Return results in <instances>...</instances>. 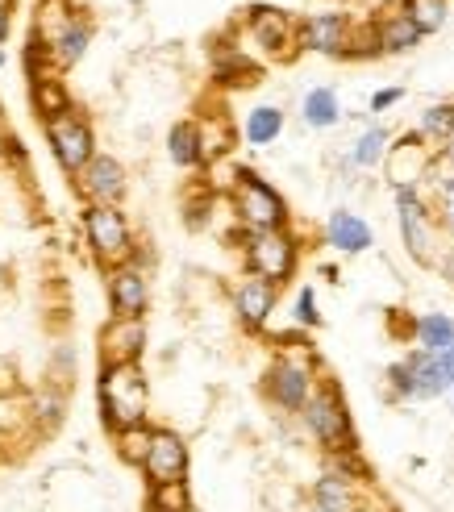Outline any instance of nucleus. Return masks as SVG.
<instances>
[{
  "label": "nucleus",
  "mask_w": 454,
  "mask_h": 512,
  "mask_svg": "<svg viewBox=\"0 0 454 512\" xmlns=\"http://www.w3.org/2000/svg\"><path fill=\"white\" fill-rule=\"evenodd\" d=\"M75 192H80L88 204H121L125 192H130V175H125V167L113 159V155H100L75 175Z\"/></svg>",
  "instance_id": "nucleus-15"
},
{
  "label": "nucleus",
  "mask_w": 454,
  "mask_h": 512,
  "mask_svg": "<svg viewBox=\"0 0 454 512\" xmlns=\"http://www.w3.org/2000/svg\"><path fill=\"white\" fill-rule=\"evenodd\" d=\"M30 96H34V109L42 113V121H55V117H63V113L75 109L71 105V92H67V84L59 80V75H42V80H34L30 84Z\"/></svg>",
  "instance_id": "nucleus-28"
},
{
  "label": "nucleus",
  "mask_w": 454,
  "mask_h": 512,
  "mask_svg": "<svg viewBox=\"0 0 454 512\" xmlns=\"http://www.w3.org/2000/svg\"><path fill=\"white\" fill-rule=\"evenodd\" d=\"M242 263L250 275L271 279L275 288H284L296 279L300 267V238L288 229H263V234H242Z\"/></svg>",
  "instance_id": "nucleus-7"
},
{
  "label": "nucleus",
  "mask_w": 454,
  "mask_h": 512,
  "mask_svg": "<svg viewBox=\"0 0 454 512\" xmlns=\"http://www.w3.org/2000/svg\"><path fill=\"white\" fill-rule=\"evenodd\" d=\"M313 508L317 512H367V483L338 471H321L313 479Z\"/></svg>",
  "instance_id": "nucleus-18"
},
{
  "label": "nucleus",
  "mask_w": 454,
  "mask_h": 512,
  "mask_svg": "<svg viewBox=\"0 0 454 512\" xmlns=\"http://www.w3.org/2000/svg\"><path fill=\"white\" fill-rule=\"evenodd\" d=\"M300 121L309 125V130H334L342 121V100L334 88H309L305 100H300Z\"/></svg>",
  "instance_id": "nucleus-25"
},
{
  "label": "nucleus",
  "mask_w": 454,
  "mask_h": 512,
  "mask_svg": "<svg viewBox=\"0 0 454 512\" xmlns=\"http://www.w3.org/2000/svg\"><path fill=\"white\" fill-rule=\"evenodd\" d=\"M80 225H84V242L92 250V259L105 271L138 259L134 229H130V217L121 213V204H84Z\"/></svg>",
  "instance_id": "nucleus-6"
},
{
  "label": "nucleus",
  "mask_w": 454,
  "mask_h": 512,
  "mask_svg": "<svg viewBox=\"0 0 454 512\" xmlns=\"http://www.w3.org/2000/svg\"><path fill=\"white\" fill-rule=\"evenodd\" d=\"M230 209L234 221L242 225V234H263V229H288L292 213L280 188H271L255 167H234L230 179Z\"/></svg>",
  "instance_id": "nucleus-4"
},
{
  "label": "nucleus",
  "mask_w": 454,
  "mask_h": 512,
  "mask_svg": "<svg viewBox=\"0 0 454 512\" xmlns=\"http://www.w3.org/2000/svg\"><path fill=\"white\" fill-rule=\"evenodd\" d=\"M350 38H355V21L346 13H309L305 21H296V46L313 50V55L346 59Z\"/></svg>",
  "instance_id": "nucleus-13"
},
{
  "label": "nucleus",
  "mask_w": 454,
  "mask_h": 512,
  "mask_svg": "<svg viewBox=\"0 0 454 512\" xmlns=\"http://www.w3.org/2000/svg\"><path fill=\"white\" fill-rule=\"evenodd\" d=\"M400 100H405V88H380L371 96V113H388L400 105Z\"/></svg>",
  "instance_id": "nucleus-35"
},
{
  "label": "nucleus",
  "mask_w": 454,
  "mask_h": 512,
  "mask_svg": "<svg viewBox=\"0 0 454 512\" xmlns=\"http://www.w3.org/2000/svg\"><path fill=\"white\" fill-rule=\"evenodd\" d=\"M150 438H155V425H134V429L113 433V446L121 454V463L142 467L146 463V450H150Z\"/></svg>",
  "instance_id": "nucleus-32"
},
{
  "label": "nucleus",
  "mask_w": 454,
  "mask_h": 512,
  "mask_svg": "<svg viewBox=\"0 0 454 512\" xmlns=\"http://www.w3.org/2000/svg\"><path fill=\"white\" fill-rule=\"evenodd\" d=\"M5 63H9V59H5V50H0V67H5Z\"/></svg>",
  "instance_id": "nucleus-44"
},
{
  "label": "nucleus",
  "mask_w": 454,
  "mask_h": 512,
  "mask_svg": "<svg viewBox=\"0 0 454 512\" xmlns=\"http://www.w3.org/2000/svg\"><path fill=\"white\" fill-rule=\"evenodd\" d=\"M46 125V146H50V155L59 159V167L67 175H80L100 150H96V130H92V121L80 113V109H71L55 121H42Z\"/></svg>",
  "instance_id": "nucleus-9"
},
{
  "label": "nucleus",
  "mask_w": 454,
  "mask_h": 512,
  "mask_svg": "<svg viewBox=\"0 0 454 512\" xmlns=\"http://www.w3.org/2000/svg\"><path fill=\"white\" fill-rule=\"evenodd\" d=\"M105 292H109V317H146L150 304V279L146 271L134 263L105 271Z\"/></svg>",
  "instance_id": "nucleus-16"
},
{
  "label": "nucleus",
  "mask_w": 454,
  "mask_h": 512,
  "mask_svg": "<svg viewBox=\"0 0 454 512\" xmlns=\"http://www.w3.org/2000/svg\"><path fill=\"white\" fill-rule=\"evenodd\" d=\"M188 467H192L188 442L175 429L155 425V438H150L146 463L138 467L142 479H146V488H150V483H188Z\"/></svg>",
  "instance_id": "nucleus-11"
},
{
  "label": "nucleus",
  "mask_w": 454,
  "mask_h": 512,
  "mask_svg": "<svg viewBox=\"0 0 454 512\" xmlns=\"http://www.w3.org/2000/svg\"><path fill=\"white\" fill-rule=\"evenodd\" d=\"M167 159L180 171H196L205 167V142H200V121L184 117L167 130Z\"/></svg>",
  "instance_id": "nucleus-21"
},
{
  "label": "nucleus",
  "mask_w": 454,
  "mask_h": 512,
  "mask_svg": "<svg viewBox=\"0 0 454 512\" xmlns=\"http://www.w3.org/2000/svg\"><path fill=\"white\" fill-rule=\"evenodd\" d=\"M438 225H442V234H446V238H454V196H442Z\"/></svg>",
  "instance_id": "nucleus-37"
},
{
  "label": "nucleus",
  "mask_w": 454,
  "mask_h": 512,
  "mask_svg": "<svg viewBox=\"0 0 454 512\" xmlns=\"http://www.w3.org/2000/svg\"><path fill=\"white\" fill-rule=\"evenodd\" d=\"M34 408H42V417H46V421H59L63 400H59V396H38V400H34Z\"/></svg>",
  "instance_id": "nucleus-39"
},
{
  "label": "nucleus",
  "mask_w": 454,
  "mask_h": 512,
  "mask_svg": "<svg viewBox=\"0 0 454 512\" xmlns=\"http://www.w3.org/2000/svg\"><path fill=\"white\" fill-rule=\"evenodd\" d=\"M200 142H205V167L217 163L230 155V146H234V130H230V121H225L221 113L217 117H205L200 121Z\"/></svg>",
  "instance_id": "nucleus-31"
},
{
  "label": "nucleus",
  "mask_w": 454,
  "mask_h": 512,
  "mask_svg": "<svg viewBox=\"0 0 454 512\" xmlns=\"http://www.w3.org/2000/svg\"><path fill=\"white\" fill-rule=\"evenodd\" d=\"M392 200H396V229H400V242H405V254L417 263V267H434L442 263V225L430 209V200L421 196V188H392Z\"/></svg>",
  "instance_id": "nucleus-5"
},
{
  "label": "nucleus",
  "mask_w": 454,
  "mask_h": 512,
  "mask_svg": "<svg viewBox=\"0 0 454 512\" xmlns=\"http://www.w3.org/2000/svg\"><path fill=\"white\" fill-rule=\"evenodd\" d=\"M434 163H438V150L425 142L417 130H409V134L392 138L384 175H388L392 188H421V184H430Z\"/></svg>",
  "instance_id": "nucleus-10"
},
{
  "label": "nucleus",
  "mask_w": 454,
  "mask_h": 512,
  "mask_svg": "<svg viewBox=\"0 0 454 512\" xmlns=\"http://www.w3.org/2000/svg\"><path fill=\"white\" fill-rule=\"evenodd\" d=\"M246 21H250V34H255V42L263 50H271V55H288V46H296V21H288V13L255 5Z\"/></svg>",
  "instance_id": "nucleus-20"
},
{
  "label": "nucleus",
  "mask_w": 454,
  "mask_h": 512,
  "mask_svg": "<svg viewBox=\"0 0 454 512\" xmlns=\"http://www.w3.org/2000/svg\"><path fill=\"white\" fill-rule=\"evenodd\" d=\"M38 34V30H34ZM92 34H96V25L80 13H67L55 30H46L38 34V42L46 46V55L55 59V67H75L84 55H88V46H92Z\"/></svg>",
  "instance_id": "nucleus-17"
},
{
  "label": "nucleus",
  "mask_w": 454,
  "mask_h": 512,
  "mask_svg": "<svg viewBox=\"0 0 454 512\" xmlns=\"http://www.w3.org/2000/svg\"><path fill=\"white\" fill-rule=\"evenodd\" d=\"M413 130L430 142L434 150H442L454 138V100H434V105H425Z\"/></svg>",
  "instance_id": "nucleus-26"
},
{
  "label": "nucleus",
  "mask_w": 454,
  "mask_h": 512,
  "mask_svg": "<svg viewBox=\"0 0 454 512\" xmlns=\"http://www.w3.org/2000/svg\"><path fill=\"white\" fill-rule=\"evenodd\" d=\"M292 321H296V329H317V325H321L317 288H313V284H305V288L296 292V300H292Z\"/></svg>",
  "instance_id": "nucleus-34"
},
{
  "label": "nucleus",
  "mask_w": 454,
  "mask_h": 512,
  "mask_svg": "<svg viewBox=\"0 0 454 512\" xmlns=\"http://www.w3.org/2000/svg\"><path fill=\"white\" fill-rule=\"evenodd\" d=\"M142 512H192V492L188 483H150Z\"/></svg>",
  "instance_id": "nucleus-30"
},
{
  "label": "nucleus",
  "mask_w": 454,
  "mask_h": 512,
  "mask_svg": "<svg viewBox=\"0 0 454 512\" xmlns=\"http://www.w3.org/2000/svg\"><path fill=\"white\" fill-rule=\"evenodd\" d=\"M413 342H417V350L442 354L446 346H454V317L450 313H421L413 321Z\"/></svg>",
  "instance_id": "nucleus-27"
},
{
  "label": "nucleus",
  "mask_w": 454,
  "mask_h": 512,
  "mask_svg": "<svg viewBox=\"0 0 454 512\" xmlns=\"http://www.w3.org/2000/svg\"><path fill=\"white\" fill-rule=\"evenodd\" d=\"M96 354L100 367L117 363H142L146 354V317H109L96 334Z\"/></svg>",
  "instance_id": "nucleus-14"
},
{
  "label": "nucleus",
  "mask_w": 454,
  "mask_h": 512,
  "mask_svg": "<svg viewBox=\"0 0 454 512\" xmlns=\"http://www.w3.org/2000/svg\"><path fill=\"white\" fill-rule=\"evenodd\" d=\"M375 38H380V55H409L413 46H421L425 34L400 9H392L384 17H375Z\"/></svg>",
  "instance_id": "nucleus-22"
},
{
  "label": "nucleus",
  "mask_w": 454,
  "mask_h": 512,
  "mask_svg": "<svg viewBox=\"0 0 454 512\" xmlns=\"http://www.w3.org/2000/svg\"><path fill=\"white\" fill-rule=\"evenodd\" d=\"M430 184L438 188V196H454V167H442V163H434Z\"/></svg>",
  "instance_id": "nucleus-36"
},
{
  "label": "nucleus",
  "mask_w": 454,
  "mask_h": 512,
  "mask_svg": "<svg viewBox=\"0 0 454 512\" xmlns=\"http://www.w3.org/2000/svg\"><path fill=\"white\" fill-rule=\"evenodd\" d=\"M230 304H234V317L246 334H263L275 317V304H280V288H275L271 279H259L246 271L230 288Z\"/></svg>",
  "instance_id": "nucleus-12"
},
{
  "label": "nucleus",
  "mask_w": 454,
  "mask_h": 512,
  "mask_svg": "<svg viewBox=\"0 0 454 512\" xmlns=\"http://www.w3.org/2000/svg\"><path fill=\"white\" fill-rule=\"evenodd\" d=\"M438 275H442V279H446V284L454 288V246H450V250L442 254V263H438Z\"/></svg>",
  "instance_id": "nucleus-40"
},
{
  "label": "nucleus",
  "mask_w": 454,
  "mask_h": 512,
  "mask_svg": "<svg viewBox=\"0 0 454 512\" xmlns=\"http://www.w3.org/2000/svg\"><path fill=\"white\" fill-rule=\"evenodd\" d=\"M325 471H338V475H350V479H363L371 483V467H367V458L363 450H342V454H325Z\"/></svg>",
  "instance_id": "nucleus-33"
},
{
  "label": "nucleus",
  "mask_w": 454,
  "mask_h": 512,
  "mask_svg": "<svg viewBox=\"0 0 454 512\" xmlns=\"http://www.w3.org/2000/svg\"><path fill=\"white\" fill-rule=\"evenodd\" d=\"M396 9L405 13L425 38H430V34H438L442 25H446V17H450V0H400Z\"/></svg>",
  "instance_id": "nucleus-29"
},
{
  "label": "nucleus",
  "mask_w": 454,
  "mask_h": 512,
  "mask_svg": "<svg viewBox=\"0 0 454 512\" xmlns=\"http://www.w3.org/2000/svg\"><path fill=\"white\" fill-rule=\"evenodd\" d=\"M5 142H9V138H5V134H0V163H5Z\"/></svg>",
  "instance_id": "nucleus-43"
},
{
  "label": "nucleus",
  "mask_w": 454,
  "mask_h": 512,
  "mask_svg": "<svg viewBox=\"0 0 454 512\" xmlns=\"http://www.w3.org/2000/svg\"><path fill=\"white\" fill-rule=\"evenodd\" d=\"M438 371H442V383H446V388H454V346H446V350L438 354Z\"/></svg>",
  "instance_id": "nucleus-38"
},
{
  "label": "nucleus",
  "mask_w": 454,
  "mask_h": 512,
  "mask_svg": "<svg viewBox=\"0 0 454 512\" xmlns=\"http://www.w3.org/2000/svg\"><path fill=\"white\" fill-rule=\"evenodd\" d=\"M438 163H442V167H454V138H450V142L438 150Z\"/></svg>",
  "instance_id": "nucleus-42"
},
{
  "label": "nucleus",
  "mask_w": 454,
  "mask_h": 512,
  "mask_svg": "<svg viewBox=\"0 0 454 512\" xmlns=\"http://www.w3.org/2000/svg\"><path fill=\"white\" fill-rule=\"evenodd\" d=\"M325 246H330L334 254H346V259H355V254H367L375 246V229L350 209H334L330 217H325Z\"/></svg>",
  "instance_id": "nucleus-19"
},
{
  "label": "nucleus",
  "mask_w": 454,
  "mask_h": 512,
  "mask_svg": "<svg viewBox=\"0 0 454 512\" xmlns=\"http://www.w3.org/2000/svg\"><path fill=\"white\" fill-rule=\"evenodd\" d=\"M388 150H392V130L384 121H371L367 130L355 138V146H350V167H359V171H375V167H384L388 163Z\"/></svg>",
  "instance_id": "nucleus-23"
},
{
  "label": "nucleus",
  "mask_w": 454,
  "mask_h": 512,
  "mask_svg": "<svg viewBox=\"0 0 454 512\" xmlns=\"http://www.w3.org/2000/svg\"><path fill=\"white\" fill-rule=\"evenodd\" d=\"M384 383H388L392 404H425V400H438L450 392L442 383V371H438V354L417 350V346L405 358H396L384 375Z\"/></svg>",
  "instance_id": "nucleus-8"
},
{
  "label": "nucleus",
  "mask_w": 454,
  "mask_h": 512,
  "mask_svg": "<svg viewBox=\"0 0 454 512\" xmlns=\"http://www.w3.org/2000/svg\"><path fill=\"white\" fill-rule=\"evenodd\" d=\"M284 125H288V117H284L280 105H255L246 113V121H242V138H246V146L267 150L271 142H280Z\"/></svg>",
  "instance_id": "nucleus-24"
},
{
  "label": "nucleus",
  "mask_w": 454,
  "mask_h": 512,
  "mask_svg": "<svg viewBox=\"0 0 454 512\" xmlns=\"http://www.w3.org/2000/svg\"><path fill=\"white\" fill-rule=\"evenodd\" d=\"M192 512H196V508H192Z\"/></svg>",
  "instance_id": "nucleus-46"
},
{
  "label": "nucleus",
  "mask_w": 454,
  "mask_h": 512,
  "mask_svg": "<svg viewBox=\"0 0 454 512\" xmlns=\"http://www.w3.org/2000/svg\"><path fill=\"white\" fill-rule=\"evenodd\" d=\"M9 38V0H0V42Z\"/></svg>",
  "instance_id": "nucleus-41"
},
{
  "label": "nucleus",
  "mask_w": 454,
  "mask_h": 512,
  "mask_svg": "<svg viewBox=\"0 0 454 512\" xmlns=\"http://www.w3.org/2000/svg\"><path fill=\"white\" fill-rule=\"evenodd\" d=\"M450 404H454V388H450Z\"/></svg>",
  "instance_id": "nucleus-45"
},
{
  "label": "nucleus",
  "mask_w": 454,
  "mask_h": 512,
  "mask_svg": "<svg viewBox=\"0 0 454 512\" xmlns=\"http://www.w3.org/2000/svg\"><path fill=\"white\" fill-rule=\"evenodd\" d=\"M321 383V363L309 342H288L280 354L271 358V367L263 371V400L284 417H300V408L309 404V396Z\"/></svg>",
  "instance_id": "nucleus-1"
},
{
  "label": "nucleus",
  "mask_w": 454,
  "mask_h": 512,
  "mask_svg": "<svg viewBox=\"0 0 454 512\" xmlns=\"http://www.w3.org/2000/svg\"><path fill=\"white\" fill-rule=\"evenodd\" d=\"M96 404H100V425L109 433L150 425V383L142 363H117V367H100L96 379Z\"/></svg>",
  "instance_id": "nucleus-2"
},
{
  "label": "nucleus",
  "mask_w": 454,
  "mask_h": 512,
  "mask_svg": "<svg viewBox=\"0 0 454 512\" xmlns=\"http://www.w3.org/2000/svg\"><path fill=\"white\" fill-rule=\"evenodd\" d=\"M300 425L313 438V446L321 454H342V450H355L359 446V433H355V417H350V404L338 388V379L321 375L317 392L309 396V404L300 408Z\"/></svg>",
  "instance_id": "nucleus-3"
}]
</instances>
